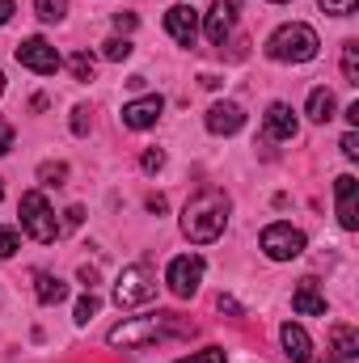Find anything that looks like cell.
Returning a JSON list of instances; mask_svg holds the SVG:
<instances>
[{"instance_id": "cell-1", "label": "cell", "mask_w": 359, "mask_h": 363, "mask_svg": "<svg viewBox=\"0 0 359 363\" xmlns=\"http://www.w3.org/2000/svg\"><path fill=\"white\" fill-rule=\"evenodd\" d=\"M228 211H233L228 194H224L220 186H203V190L182 207V233H186L194 245H211V241L224 233Z\"/></svg>"}, {"instance_id": "cell-2", "label": "cell", "mask_w": 359, "mask_h": 363, "mask_svg": "<svg viewBox=\"0 0 359 363\" xmlns=\"http://www.w3.org/2000/svg\"><path fill=\"white\" fill-rule=\"evenodd\" d=\"M317 47H321V38H317V30L304 26V21L279 26L267 38V55L275 64H309V60H317Z\"/></svg>"}, {"instance_id": "cell-3", "label": "cell", "mask_w": 359, "mask_h": 363, "mask_svg": "<svg viewBox=\"0 0 359 363\" xmlns=\"http://www.w3.org/2000/svg\"><path fill=\"white\" fill-rule=\"evenodd\" d=\"M148 300H157V271L148 262L123 267L118 283H114V304L118 308H136V304H148Z\"/></svg>"}, {"instance_id": "cell-4", "label": "cell", "mask_w": 359, "mask_h": 363, "mask_svg": "<svg viewBox=\"0 0 359 363\" xmlns=\"http://www.w3.org/2000/svg\"><path fill=\"white\" fill-rule=\"evenodd\" d=\"M170 334V317H131L123 325H114L106 334L110 347H123V351H136V347H153Z\"/></svg>"}, {"instance_id": "cell-5", "label": "cell", "mask_w": 359, "mask_h": 363, "mask_svg": "<svg viewBox=\"0 0 359 363\" xmlns=\"http://www.w3.org/2000/svg\"><path fill=\"white\" fill-rule=\"evenodd\" d=\"M21 233L34 237V241H43V245L60 237L55 211H51V203H47L43 190H26V194H21Z\"/></svg>"}, {"instance_id": "cell-6", "label": "cell", "mask_w": 359, "mask_h": 363, "mask_svg": "<svg viewBox=\"0 0 359 363\" xmlns=\"http://www.w3.org/2000/svg\"><path fill=\"white\" fill-rule=\"evenodd\" d=\"M258 245H263V254H267L270 262H292V258L304 254V233L279 220V224H267V228H263Z\"/></svg>"}, {"instance_id": "cell-7", "label": "cell", "mask_w": 359, "mask_h": 363, "mask_svg": "<svg viewBox=\"0 0 359 363\" xmlns=\"http://www.w3.org/2000/svg\"><path fill=\"white\" fill-rule=\"evenodd\" d=\"M17 64L30 68V72H38V77H55L64 60H60V51H55L47 38L34 34V38H21V43H17Z\"/></svg>"}, {"instance_id": "cell-8", "label": "cell", "mask_w": 359, "mask_h": 363, "mask_svg": "<svg viewBox=\"0 0 359 363\" xmlns=\"http://www.w3.org/2000/svg\"><path fill=\"white\" fill-rule=\"evenodd\" d=\"M203 258L199 254H182L170 262V271H165V283H170V291L178 296V300H190L194 291H199V283H203Z\"/></svg>"}, {"instance_id": "cell-9", "label": "cell", "mask_w": 359, "mask_h": 363, "mask_svg": "<svg viewBox=\"0 0 359 363\" xmlns=\"http://www.w3.org/2000/svg\"><path fill=\"white\" fill-rule=\"evenodd\" d=\"M237 13H241V0H216L211 9H207V17H203V34L220 47L228 34H233V26H237Z\"/></svg>"}, {"instance_id": "cell-10", "label": "cell", "mask_w": 359, "mask_h": 363, "mask_svg": "<svg viewBox=\"0 0 359 363\" xmlns=\"http://www.w3.org/2000/svg\"><path fill=\"white\" fill-rule=\"evenodd\" d=\"M161 110H165V101H161L157 93L136 97V101H127V106H123V127H131V131H148V127H157Z\"/></svg>"}, {"instance_id": "cell-11", "label": "cell", "mask_w": 359, "mask_h": 363, "mask_svg": "<svg viewBox=\"0 0 359 363\" xmlns=\"http://www.w3.org/2000/svg\"><path fill=\"white\" fill-rule=\"evenodd\" d=\"M165 30H170V38L178 47H194V38H199V13L190 4H174L165 13Z\"/></svg>"}, {"instance_id": "cell-12", "label": "cell", "mask_w": 359, "mask_h": 363, "mask_svg": "<svg viewBox=\"0 0 359 363\" xmlns=\"http://www.w3.org/2000/svg\"><path fill=\"white\" fill-rule=\"evenodd\" d=\"M203 123H207L211 135H237V131L245 127V110H241L237 101H216Z\"/></svg>"}, {"instance_id": "cell-13", "label": "cell", "mask_w": 359, "mask_h": 363, "mask_svg": "<svg viewBox=\"0 0 359 363\" xmlns=\"http://www.w3.org/2000/svg\"><path fill=\"white\" fill-rule=\"evenodd\" d=\"M334 194H338V224L347 233H355L359 228V182L351 174H343L334 182Z\"/></svg>"}, {"instance_id": "cell-14", "label": "cell", "mask_w": 359, "mask_h": 363, "mask_svg": "<svg viewBox=\"0 0 359 363\" xmlns=\"http://www.w3.org/2000/svg\"><path fill=\"white\" fill-rule=\"evenodd\" d=\"M296 131H300V123H296L292 106L287 101H270L267 106V135L270 140H296Z\"/></svg>"}, {"instance_id": "cell-15", "label": "cell", "mask_w": 359, "mask_h": 363, "mask_svg": "<svg viewBox=\"0 0 359 363\" xmlns=\"http://www.w3.org/2000/svg\"><path fill=\"white\" fill-rule=\"evenodd\" d=\"M292 308H296L300 317H326V296H321V287H317L313 279H304V283L292 291Z\"/></svg>"}, {"instance_id": "cell-16", "label": "cell", "mask_w": 359, "mask_h": 363, "mask_svg": "<svg viewBox=\"0 0 359 363\" xmlns=\"http://www.w3.org/2000/svg\"><path fill=\"white\" fill-rule=\"evenodd\" d=\"M279 338H283V355L292 363H309L313 359V342H309V334L296 325V321H287L283 330H279Z\"/></svg>"}, {"instance_id": "cell-17", "label": "cell", "mask_w": 359, "mask_h": 363, "mask_svg": "<svg viewBox=\"0 0 359 363\" xmlns=\"http://www.w3.org/2000/svg\"><path fill=\"white\" fill-rule=\"evenodd\" d=\"M34 296H38V304H60V300H68V283L60 274L38 271L34 274Z\"/></svg>"}, {"instance_id": "cell-18", "label": "cell", "mask_w": 359, "mask_h": 363, "mask_svg": "<svg viewBox=\"0 0 359 363\" xmlns=\"http://www.w3.org/2000/svg\"><path fill=\"white\" fill-rule=\"evenodd\" d=\"M330 347H334V359H359V334L351 325H334L330 330Z\"/></svg>"}, {"instance_id": "cell-19", "label": "cell", "mask_w": 359, "mask_h": 363, "mask_svg": "<svg viewBox=\"0 0 359 363\" xmlns=\"http://www.w3.org/2000/svg\"><path fill=\"white\" fill-rule=\"evenodd\" d=\"M334 110H338V101H334V93L326 89V85H317V89L309 93V118L313 123H330Z\"/></svg>"}, {"instance_id": "cell-20", "label": "cell", "mask_w": 359, "mask_h": 363, "mask_svg": "<svg viewBox=\"0 0 359 363\" xmlns=\"http://www.w3.org/2000/svg\"><path fill=\"white\" fill-rule=\"evenodd\" d=\"M68 72L77 77V81H93V72H97V64H93L89 51H77L72 60H68Z\"/></svg>"}, {"instance_id": "cell-21", "label": "cell", "mask_w": 359, "mask_h": 363, "mask_svg": "<svg viewBox=\"0 0 359 363\" xmlns=\"http://www.w3.org/2000/svg\"><path fill=\"white\" fill-rule=\"evenodd\" d=\"M343 77H347V85H359V43L343 47Z\"/></svg>"}, {"instance_id": "cell-22", "label": "cell", "mask_w": 359, "mask_h": 363, "mask_svg": "<svg viewBox=\"0 0 359 363\" xmlns=\"http://www.w3.org/2000/svg\"><path fill=\"white\" fill-rule=\"evenodd\" d=\"M34 9H38V17H43V21H64L68 0H34Z\"/></svg>"}, {"instance_id": "cell-23", "label": "cell", "mask_w": 359, "mask_h": 363, "mask_svg": "<svg viewBox=\"0 0 359 363\" xmlns=\"http://www.w3.org/2000/svg\"><path fill=\"white\" fill-rule=\"evenodd\" d=\"M101 55L118 64V60H127V55H131V43H127V38H106V43H101Z\"/></svg>"}, {"instance_id": "cell-24", "label": "cell", "mask_w": 359, "mask_h": 363, "mask_svg": "<svg viewBox=\"0 0 359 363\" xmlns=\"http://www.w3.org/2000/svg\"><path fill=\"white\" fill-rule=\"evenodd\" d=\"M97 308H101V300H97V296H81V300H77V321H81V325H85V321H89L93 313H97Z\"/></svg>"}, {"instance_id": "cell-25", "label": "cell", "mask_w": 359, "mask_h": 363, "mask_svg": "<svg viewBox=\"0 0 359 363\" xmlns=\"http://www.w3.org/2000/svg\"><path fill=\"white\" fill-rule=\"evenodd\" d=\"M17 245H21L17 228H0V258H13V254H17Z\"/></svg>"}, {"instance_id": "cell-26", "label": "cell", "mask_w": 359, "mask_h": 363, "mask_svg": "<svg viewBox=\"0 0 359 363\" xmlns=\"http://www.w3.org/2000/svg\"><path fill=\"white\" fill-rule=\"evenodd\" d=\"M140 165H144V174H161V165H165V152H161V148H148V152L140 157Z\"/></svg>"}, {"instance_id": "cell-27", "label": "cell", "mask_w": 359, "mask_h": 363, "mask_svg": "<svg viewBox=\"0 0 359 363\" xmlns=\"http://www.w3.org/2000/svg\"><path fill=\"white\" fill-rule=\"evenodd\" d=\"M178 363H228V355H224L220 347H207V351H199V355H190V359H178Z\"/></svg>"}, {"instance_id": "cell-28", "label": "cell", "mask_w": 359, "mask_h": 363, "mask_svg": "<svg viewBox=\"0 0 359 363\" xmlns=\"http://www.w3.org/2000/svg\"><path fill=\"white\" fill-rule=\"evenodd\" d=\"M38 178L47 182V186H60V182L68 178V165H43V169H38Z\"/></svg>"}, {"instance_id": "cell-29", "label": "cell", "mask_w": 359, "mask_h": 363, "mask_svg": "<svg viewBox=\"0 0 359 363\" xmlns=\"http://www.w3.org/2000/svg\"><path fill=\"white\" fill-rule=\"evenodd\" d=\"M326 13H334V17H347V13H355V0H317Z\"/></svg>"}, {"instance_id": "cell-30", "label": "cell", "mask_w": 359, "mask_h": 363, "mask_svg": "<svg viewBox=\"0 0 359 363\" xmlns=\"http://www.w3.org/2000/svg\"><path fill=\"white\" fill-rule=\"evenodd\" d=\"M338 148H343V157H347V161H359V135H355V131H347Z\"/></svg>"}, {"instance_id": "cell-31", "label": "cell", "mask_w": 359, "mask_h": 363, "mask_svg": "<svg viewBox=\"0 0 359 363\" xmlns=\"http://www.w3.org/2000/svg\"><path fill=\"white\" fill-rule=\"evenodd\" d=\"M72 131H77V135H85V131H89V110H85V106H77V110H72Z\"/></svg>"}, {"instance_id": "cell-32", "label": "cell", "mask_w": 359, "mask_h": 363, "mask_svg": "<svg viewBox=\"0 0 359 363\" xmlns=\"http://www.w3.org/2000/svg\"><path fill=\"white\" fill-rule=\"evenodd\" d=\"M114 30H136V13H114Z\"/></svg>"}, {"instance_id": "cell-33", "label": "cell", "mask_w": 359, "mask_h": 363, "mask_svg": "<svg viewBox=\"0 0 359 363\" xmlns=\"http://www.w3.org/2000/svg\"><path fill=\"white\" fill-rule=\"evenodd\" d=\"M9 148H13V127H9V123L0 118V157H4Z\"/></svg>"}, {"instance_id": "cell-34", "label": "cell", "mask_w": 359, "mask_h": 363, "mask_svg": "<svg viewBox=\"0 0 359 363\" xmlns=\"http://www.w3.org/2000/svg\"><path fill=\"white\" fill-rule=\"evenodd\" d=\"M81 216H85L81 207H68V220H64V228H77V224H81ZM64 228H60V233H64Z\"/></svg>"}, {"instance_id": "cell-35", "label": "cell", "mask_w": 359, "mask_h": 363, "mask_svg": "<svg viewBox=\"0 0 359 363\" xmlns=\"http://www.w3.org/2000/svg\"><path fill=\"white\" fill-rule=\"evenodd\" d=\"M9 17H13V0H0V26H4Z\"/></svg>"}, {"instance_id": "cell-36", "label": "cell", "mask_w": 359, "mask_h": 363, "mask_svg": "<svg viewBox=\"0 0 359 363\" xmlns=\"http://www.w3.org/2000/svg\"><path fill=\"white\" fill-rule=\"evenodd\" d=\"M81 279H85V287H93V283H97V271H93V267H81Z\"/></svg>"}, {"instance_id": "cell-37", "label": "cell", "mask_w": 359, "mask_h": 363, "mask_svg": "<svg viewBox=\"0 0 359 363\" xmlns=\"http://www.w3.org/2000/svg\"><path fill=\"white\" fill-rule=\"evenodd\" d=\"M0 93H4V72H0Z\"/></svg>"}, {"instance_id": "cell-38", "label": "cell", "mask_w": 359, "mask_h": 363, "mask_svg": "<svg viewBox=\"0 0 359 363\" xmlns=\"http://www.w3.org/2000/svg\"><path fill=\"white\" fill-rule=\"evenodd\" d=\"M0 199H4V182H0Z\"/></svg>"}, {"instance_id": "cell-39", "label": "cell", "mask_w": 359, "mask_h": 363, "mask_svg": "<svg viewBox=\"0 0 359 363\" xmlns=\"http://www.w3.org/2000/svg\"><path fill=\"white\" fill-rule=\"evenodd\" d=\"M321 363H338V359H321Z\"/></svg>"}, {"instance_id": "cell-40", "label": "cell", "mask_w": 359, "mask_h": 363, "mask_svg": "<svg viewBox=\"0 0 359 363\" xmlns=\"http://www.w3.org/2000/svg\"><path fill=\"white\" fill-rule=\"evenodd\" d=\"M275 4H283V0H275Z\"/></svg>"}]
</instances>
